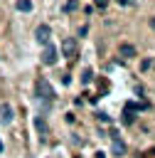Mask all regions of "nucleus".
Here are the masks:
<instances>
[{
  "label": "nucleus",
  "instance_id": "nucleus-8",
  "mask_svg": "<svg viewBox=\"0 0 155 158\" xmlns=\"http://www.w3.org/2000/svg\"><path fill=\"white\" fill-rule=\"evenodd\" d=\"M118 54H121L123 59H130V57H135V47H133L130 42H123V44L118 47Z\"/></svg>",
  "mask_w": 155,
  "mask_h": 158
},
{
  "label": "nucleus",
  "instance_id": "nucleus-17",
  "mask_svg": "<svg viewBox=\"0 0 155 158\" xmlns=\"http://www.w3.org/2000/svg\"><path fill=\"white\" fill-rule=\"evenodd\" d=\"M96 158H106V156H103V153H101V151H98V153H96Z\"/></svg>",
  "mask_w": 155,
  "mask_h": 158
},
{
  "label": "nucleus",
  "instance_id": "nucleus-6",
  "mask_svg": "<svg viewBox=\"0 0 155 158\" xmlns=\"http://www.w3.org/2000/svg\"><path fill=\"white\" fill-rule=\"evenodd\" d=\"M62 52H64L66 59H74V57H76V42H74L71 37H66V40L62 42Z\"/></svg>",
  "mask_w": 155,
  "mask_h": 158
},
{
  "label": "nucleus",
  "instance_id": "nucleus-7",
  "mask_svg": "<svg viewBox=\"0 0 155 158\" xmlns=\"http://www.w3.org/2000/svg\"><path fill=\"white\" fill-rule=\"evenodd\" d=\"M34 128H37L39 138H42V141H47V136H49V128H47V118H44V116H34Z\"/></svg>",
  "mask_w": 155,
  "mask_h": 158
},
{
  "label": "nucleus",
  "instance_id": "nucleus-16",
  "mask_svg": "<svg viewBox=\"0 0 155 158\" xmlns=\"http://www.w3.org/2000/svg\"><path fill=\"white\" fill-rule=\"evenodd\" d=\"M116 2H118V5H128L130 0H116Z\"/></svg>",
  "mask_w": 155,
  "mask_h": 158
},
{
  "label": "nucleus",
  "instance_id": "nucleus-10",
  "mask_svg": "<svg viewBox=\"0 0 155 158\" xmlns=\"http://www.w3.org/2000/svg\"><path fill=\"white\" fill-rule=\"evenodd\" d=\"M15 7H17L20 12H30V10H32V0H17Z\"/></svg>",
  "mask_w": 155,
  "mask_h": 158
},
{
  "label": "nucleus",
  "instance_id": "nucleus-3",
  "mask_svg": "<svg viewBox=\"0 0 155 158\" xmlns=\"http://www.w3.org/2000/svg\"><path fill=\"white\" fill-rule=\"evenodd\" d=\"M108 136H111V153L113 156H125V143H123V138L118 136V131H108Z\"/></svg>",
  "mask_w": 155,
  "mask_h": 158
},
{
  "label": "nucleus",
  "instance_id": "nucleus-15",
  "mask_svg": "<svg viewBox=\"0 0 155 158\" xmlns=\"http://www.w3.org/2000/svg\"><path fill=\"white\" fill-rule=\"evenodd\" d=\"M145 156H153V158H155V148H150V151H148Z\"/></svg>",
  "mask_w": 155,
  "mask_h": 158
},
{
  "label": "nucleus",
  "instance_id": "nucleus-5",
  "mask_svg": "<svg viewBox=\"0 0 155 158\" xmlns=\"http://www.w3.org/2000/svg\"><path fill=\"white\" fill-rule=\"evenodd\" d=\"M49 37H52V27H49V25H39V27L34 30V40H37L39 44L47 47V44H49Z\"/></svg>",
  "mask_w": 155,
  "mask_h": 158
},
{
  "label": "nucleus",
  "instance_id": "nucleus-12",
  "mask_svg": "<svg viewBox=\"0 0 155 158\" xmlns=\"http://www.w3.org/2000/svg\"><path fill=\"white\" fill-rule=\"evenodd\" d=\"M76 7H79V2H76V0H69V2L64 5V12H71V10H76Z\"/></svg>",
  "mask_w": 155,
  "mask_h": 158
},
{
  "label": "nucleus",
  "instance_id": "nucleus-11",
  "mask_svg": "<svg viewBox=\"0 0 155 158\" xmlns=\"http://www.w3.org/2000/svg\"><path fill=\"white\" fill-rule=\"evenodd\" d=\"M91 79H93V69H91V67H86V69L81 72V84H89Z\"/></svg>",
  "mask_w": 155,
  "mask_h": 158
},
{
  "label": "nucleus",
  "instance_id": "nucleus-1",
  "mask_svg": "<svg viewBox=\"0 0 155 158\" xmlns=\"http://www.w3.org/2000/svg\"><path fill=\"white\" fill-rule=\"evenodd\" d=\"M34 96H37V101H42V104H52V101H54V89H52V84H49L44 77H39V79L34 81Z\"/></svg>",
  "mask_w": 155,
  "mask_h": 158
},
{
  "label": "nucleus",
  "instance_id": "nucleus-14",
  "mask_svg": "<svg viewBox=\"0 0 155 158\" xmlns=\"http://www.w3.org/2000/svg\"><path fill=\"white\" fill-rule=\"evenodd\" d=\"M150 64H153V59H143V64H140V69H148Z\"/></svg>",
  "mask_w": 155,
  "mask_h": 158
},
{
  "label": "nucleus",
  "instance_id": "nucleus-4",
  "mask_svg": "<svg viewBox=\"0 0 155 158\" xmlns=\"http://www.w3.org/2000/svg\"><path fill=\"white\" fill-rule=\"evenodd\" d=\"M57 59H59L57 47H54V44H47V47H44V52H42V64L52 67V64H57Z\"/></svg>",
  "mask_w": 155,
  "mask_h": 158
},
{
  "label": "nucleus",
  "instance_id": "nucleus-18",
  "mask_svg": "<svg viewBox=\"0 0 155 158\" xmlns=\"http://www.w3.org/2000/svg\"><path fill=\"white\" fill-rule=\"evenodd\" d=\"M150 25H153V27H155V17H153V20H150Z\"/></svg>",
  "mask_w": 155,
  "mask_h": 158
},
{
  "label": "nucleus",
  "instance_id": "nucleus-2",
  "mask_svg": "<svg viewBox=\"0 0 155 158\" xmlns=\"http://www.w3.org/2000/svg\"><path fill=\"white\" fill-rule=\"evenodd\" d=\"M148 106H150L148 101H140V104H130V101H128V104L123 106V116H121V121H123L125 126H130V123H133V121L138 118L135 114H138L140 109H148Z\"/></svg>",
  "mask_w": 155,
  "mask_h": 158
},
{
  "label": "nucleus",
  "instance_id": "nucleus-19",
  "mask_svg": "<svg viewBox=\"0 0 155 158\" xmlns=\"http://www.w3.org/2000/svg\"><path fill=\"white\" fill-rule=\"evenodd\" d=\"M2 148H5V146H2V141H0V153H2Z\"/></svg>",
  "mask_w": 155,
  "mask_h": 158
},
{
  "label": "nucleus",
  "instance_id": "nucleus-13",
  "mask_svg": "<svg viewBox=\"0 0 155 158\" xmlns=\"http://www.w3.org/2000/svg\"><path fill=\"white\" fill-rule=\"evenodd\" d=\"M93 5H96V7H98V10H103V7H108V0H96V2H93Z\"/></svg>",
  "mask_w": 155,
  "mask_h": 158
},
{
  "label": "nucleus",
  "instance_id": "nucleus-9",
  "mask_svg": "<svg viewBox=\"0 0 155 158\" xmlns=\"http://www.w3.org/2000/svg\"><path fill=\"white\" fill-rule=\"evenodd\" d=\"M0 118H2V123H10L12 121V106L10 104H2L0 106Z\"/></svg>",
  "mask_w": 155,
  "mask_h": 158
}]
</instances>
